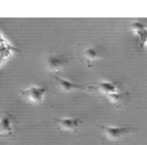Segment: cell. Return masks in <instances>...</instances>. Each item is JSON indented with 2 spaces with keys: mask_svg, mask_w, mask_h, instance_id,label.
<instances>
[{
  "mask_svg": "<svg viewBox=\"0 0 147 145\" xmlns=\"http://www.w3.org/2000/svg\"><path fill=\"white\" fill-rule=\"evenodd\" d=\"M145 45H146V46H147V40H146V43H145Z\"/></svg>",
  "mask_w": 147,
  "mask_h": 145,
  "instance_id": "obj_10",
  "label": "cell"
},
{
  "mask_svg": "<svg viewBox=\"0 0 147 145\" xmlns=\"http://www.w3.org/2000/svg\"><path fill=\"white\" fill-rule=\"evenodd\" d=\"M46 89L38 86H30L27 89L21 91L22 96L36 104H40L42 103L46 94Z\"/></svg>",
  "mask_w": 147,
  "mask_h": 145,
  "instance_id": "obj_2",
  "label": "cell"
},
{
  "mask_svg": "<svg viewBox=\"0 0 147 145\" xmlns=\"http://www.w3.org/2000/svg\"><path fill=\"white\" fill-rule=\"evenodd\" d=\"M67 63L66 58L61 56H50L47 59L48 66L52 70H59Z\"/></svg>",
  "mask_w": 147,
  "mask_h": 145,
  "instance_id": "obj_6",
  "label": "cell"
},
{
  "mask_svg": "<svg viewBox=\"0 0 147 145\" xmlns=\"http://www.w3.org/2000/svg\"><path fill=\"white\" fill-rule=\"evenodd\" d=\"M12 116L7 113L0 116V133H10L12 132Z\"/></svg>",
  "mask_w": 147,
  "mask_h": 145,
  "instance_id": "obj_7",
  "label": "cell"
},
{
  "mask_svg": "<svg viewBox=\"0 0 147 145\" xmlns=\"http://www.w3.org/2000/svg\"><path fill=\"white\" fill-rule=\"evenodd\" d=\"M93 89H96L100 93L105 95L106 96L112 94L118 93V88L115 84L109 82H99L95 86L92 87Z\"/></svg>",
  "mask_w": 147,
  "mask_h": 145,
  "instance_id": "obj_5",
  "label": "cell"
},
{
  "mask_svg": "<svg viewBox=\"0 0 147 145\" xmlns=\"http://www.w3.org/2000/svg\"><path fill=\"white\" fill-rule=\"evenodd\" d=\"M100 128L103 131L106 137L112 141L120 140L132 131V129L128 127L101 126Z\"/></svg>",
  "mask_w": 147,
  "mask_h": 145,
  "instance_id": "obj_3",
  "label": "cell"
},
{
  "mask_svg": "<svg viewBox=\"0 0 147 145\" xmlns=\"http://www.w3.org/2000/svg\"><path fill=\"white\" fill-rule=\"evenodd\" d=\"M132 28L134 32L139 37L141 45L143 46L145 45V43L147 40V28L143 24L138 22H134L132 25Z\"/></svg>",
  "mask_w": 147,
  "mask_h": 145,
  "instance_id": "obj_9",
  "label": "cell"
},
{
  "mask_svg": "<svg viewBox=\"0 0 147 145\" xmlns=\"http://www.w3.org/2000/svg\"><path fill=\"white\" fill-rule=\"evenodd\" d=\"M82 56L86 61V63L88 66L92 65V62L102 59L107 54L104 48L97 45L87 46L82 51Z\"/></svg>",
  "mask_w": 147,
  "mask_h": 145,
  "instance_id": "obj_1",
  "label": "cell"
},
{
  "mask_svg": "<svg viewBox=\"0 0 147 145\" xmlns=\"http://www.w3.org/2000/svg\"><path fill=\"white\" fill-rule=\"evenodd\" d=\"M54 121L58 124L61 130L67 131H75L80 127L81 124V120L80 118L71 119V118H63V119H53Z\"/></svg>",
  "mask_w": 147,
  "mask_h": 145,
  "instance_id": "obj_4",
  "label": "cell"
},
{
  "mask_svg": "<svg viewBox=\"0 0 147 145\" xmlns=\"http://www.w3.org/2000/svg\"><path fill=\"white\" fill-rule=\"evenodd\" d=\"M56 80L59 82V85H60L61 88L63 89V91H66V92H70V91L74 90V89H80L82 88V86L80 85H78L77 83L72 82L71 81L67 80L63 78L59 77L53 75Z\"/></svg>",
  "mask_w": 147,
  "mask_h": 145,
  "instance_id": "obj_8",
  "label": "cell"
}]
</instances>
